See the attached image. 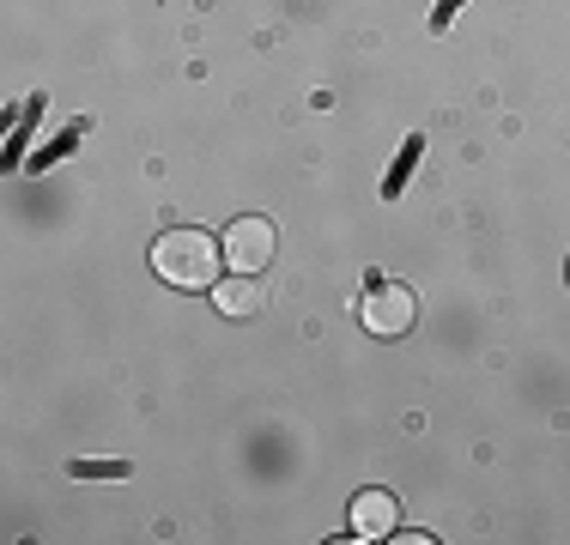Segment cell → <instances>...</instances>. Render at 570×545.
Wrapping results in <instances>:
<instances>
[{
	"mask_svg": "<svg viewBox=\"0 0 570 545\" xmlns=\"http://www.w3.org/2000/svg\"><path fill=\"white\" fill-rule=\"evenodd\" d=\"M219 261H225V242H213L207 230H165L153 242V272L176 291H213Z\"/></svg>",
	"mask_w": 570,
	"mask_h": 545,
	"instance_id": "cell-1",
	"label": "cell"
},
{
	"mask_svg": "<svg viewBox=\"0 0 570 545\" xmlns=\"http://www.w3.org/2000/svg\"><path fill=\"white\" fill-rule=\"evenodd\" d=\"M358 316H364V327H371L376 339H406L413 321H419V297L406 291V285H395V279H371V297L358 304Z\"/></svg>",
	"mask_w": 570,
	"mask_h": 545,
	"instance_id": "cell-2",
	"label": "cell"
},
{
	"mask_svg": "<svg viewBox=\"0 0 570 545\" xmlns=\"http://www.w3.org/2000/svg\"><path fill=\"white\" fill-rule=\"evenodd\" d=\"M219 242H225V261L237 272H262L267 261H274V249H279V230H274V218L249 212V218H230V230Z\"/></svg>",
	"mask_w": 570,
	"mask_h": 545,
	"instance_id": "cell-3",
	"label": "cell"
},
{
	"mask_svg": "<svg viewBox=\"0 0 570 545\" xmlns=\"http://www.w3.org/2000/svg\"><path fill=\"white\" fill-rule=\"evenodd\" d=\"M401 534V503L395 490L371 485L352 497V539H395Z\"/></svg>",
	"mask_w": 570,
	"mask_h": 545,
	"instance_id": "cell-4",
	"label": "cell"
},
{
	"mask_svg": "<svg viewBox=\"0 0 570 545\" xmlns=\"http://www.w3.org/2000/svg\"><path fill=\"white\" fill-rule=\"evenodd\" d=\"M213 304H219L225 321H255V316H262V285H255L249 272L219 279V285H213Z\"/></svg>",
	"mask_w": 570,
	"mask_h": 545,
	"instance_id": "cell-5",
	"label": "cell"
},
{
	"mask_svg": "<svg viewBox=\"0 0 570 545\" xmlns=\"http://www.w3.org/2000/svg\"><path fill=\"white\" fill-rule=\"evenodd\" d=\"M419 158H425V133H413V140L401 146V158L389 164V176H383V195L389 200H401V188H406V176L419 170Z\"/></svg>",
	"mask_w": 570,
	"mask_h": 545,
	"instance_id": "cell-6",
	"label": "cell"
},
{
	"mask_svg": "<svg viewBox=\"0 0 570 545\" xmlns=\"http://www.w3.org/2000/svg\"><path fill=\"white\" fill-rule=\"evenodd\" d=\"M73 479H128V460H73Z\"/></svg>",
	"mask_w": 570,
	"mask_h": 545,
	"instance_id": "cell-7",
	"label": "cell"
},
{
	"mask_svg": "<svg viewBox=\"0 0 570 545\" xmlns=\"http://www.w3.org/2000/svg\"><path fill=\"white\" fill-rule=\"evenodd\" d=\"M468 7V0H438V12H431V31H450V19Z\"/></svg>",
	"mask_w": 570,
	"mask_h": 545,
	"instance_id": "cell-8",
	"label": "cell"
}]
</instances>
